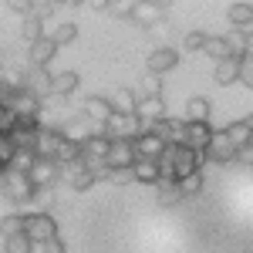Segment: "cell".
<instances>
[{
    "label": "cell",
    "instance_id": "6da1fadb",
    "mask_svg": "<svg viewBox=\"0 0 253 253\" xmlns=\"http://www.w3.org/2000/svg\"><path fill=\"white\" fill-rule=\"evenodd\" d=\"M0 193L7 196L10 203L24 206V203H34L38 189H34V182H31L27 175H20V172H7L3 179H0Z\"/></svg>",
    "mask_w": 253,
    "mask_h": 253
},
{
    "label": "cell",
    "instance_id": "7a4b0ae2",
    "mask_svg": "<svg viewBox=\"0 0 253 253\" xmlns=\"http://www.w3.org/2000/svg\"><path fill=\"white\" fill-rule=\"evenodd\" d=\"M24 233L31 236L38 247H44L47 240L58 236V223L51 213H24Z\"/></svg>",
    "mask_w": 253,
    "mask_h": 253
},
{
    "label": "cell",
    "instance_id": "3957f363",
    "mask_svg": "<svg viewBox=\"0 0 253 253\" xmlns=\"http://www.w3.org/2000/svg\"><path fill=\"white\" fill-rule=\"evenodd\" d=\"M108 138H125V142H135L142 132H145V125H142V118L138 115H112L105 122V128H101Z\"/></svg>",
    "mask_w": 253,
    "mask_h": 253
},
{
    "label": "cell",
    "instance_id": "277c9868",
    "mask_svg": "<svg viewBox=\"0 0 253 253\" xmlns=\"http://www.w3.org/2000/svg\"><path fill=\"white\" fill-rule=\"evenodd\" d=\"M138 162L135 156V142H125V138H112V149L105 156V166L108 169H132Z\"/></svg>",
    "mask_w": 253,
    "mask_h": 253
},
{
    "label": "cell",
    "instance_id": "5b68a950",
    "mask_svg": "<svg viewBox=\"0 0 253 253\" xmlns=\"http://www.w3.org/2000/svg\"><path fill=\"white\" fill-rule=\"evenodd\" d=\"M27 179L34 182V189H51V186L61 179V166L54 162V159H38L34 169L27 172Z\"/></svg>",
    "mask_w": 253,
    "mask_h": 253
},
{
    "label": "cell",
    "instance_id": "8992f818",
    "mask_svg": "<svg viewBox=\"0 0 253 253\" xmlns=\"http://www.w3.org/2000/svg\"><path fill=\"white\" fill-rule=\"evenodd\" d=\"M51 88H54V75L47 71V68H31V71H24V91H31V95H38L41 101L51 95Z\"/></svg>",
    "mask_w": 253,
    "mask_h": 253
},
{
    "label": "cell",
    "instance_id": "52a82bcc",
    "mask_svg": "<svg viewBox=\"0 0 253 253\" xmlns=\"http://www.w3.org/2000/svg\"><path fill=\"white\" fill-rule=\"evenodd\" d=\"M210 142H213V128H210V122H186V149H193V152H199V156H206Z\"/></svg>",
    "mask_w": 253,
    "mask_h": 253
},
{
    "label": "cell",
    "instance_id": "ba28073f",
    "mask_svg": "<svg viewBox=\"0 0 253 253\" xmlns=\"http://www.w3.org/2000/svg\"><path fill=\"white\" fill-rule=\"evenodd\" d=\"M81 115L88 118L91 125L105 128V122H108V118L115 115V105H112V98H101V95H95V98H88V101H84Z\"/></svg>",
    "mask_w": 253,
    "mask_h": 253
},
{
    "label": "cell",
    "instance_id": "9c48e42d",
    "mask_svg": "<svg viewBox=\"0 0 253 253\" xmlns=\"http://www.w3.org/2000/svg\"><path fill=\"white\" fill-rule=\"evenodd\" d=\"M236 152H240V149L230 142L226 128H223V132H213V142H210V149H206V159H213V162H219V166H223V162H233Z\"/></svg>",
    "mask_w": 253,
    "mask_h": 253
},
{
    "label": "cell",
    "instance_id": "30bf717a",
    "mask_svg": "<svg viewBox=\"0 0 253 253\" xmlns=\"http://www.w3.org/2000/svg\"><path fill=\"white\" fill-rule=\"evenodd\" d=\"M166 149H169V145H166L159 135H152V132H142V135L135 138V156H138V159L159 162V159L166 156Z\"/></svg>",
    "mask_w": 253,
    "mask_h": 253
},
{
    "label": "cell",
    "instance_id": "8fae6325",
    "mask_svg": "<svg viewBox=\"0 0 253 253\" xmlns=\"http://www.w3.org/2000/svg\"><path fill=\"white\" fill-rule=\"evenodd\" d=\"M64 145V135L61 128H41L38 145H34V156L38 159H58V149Z\"/></svg>",
    "mask_w": 253,
    "mask_h": 253
},
{
    "label": "cell",
    "instance_id": "7c38bea8",
    "mask_svg": "<svg viewBox=\"0 0 253 253\" xmlns=\"http://www.w3.org/2000/svg\"><path fill=\"white\" fill-rule=\"evenodd\" d=\"M95 132H98V125H91L84 115H75L68 125H64V128H61V135L68 138V142H75V145H84V142L95 135Z\"/></svg>",
    "mask_w": 253,
    "mask_h": 253
},
{
    "label": "cell",
    "instance_id": "4fadbf2b",
    "mask_svg": "<svg viewBox=\"0 0 253 253\" xmlns=\"http://www.w3.org/2000/svg\"><path fill=\"white\" fill-rule=\"evenodd\" d=\"M145 64H149V75H159V78H162L166 71H172L175 64H179V51H175V47H156Z\"/></svg>",
    "mask_w": 253,
    "mask_h": 253
},
{
    "label": "cell",
    "instance_id": "5bb4252c",
    "mask_svg": "<svg viewBox=\"0 0 253 253\" xmlns=\"http://www.w3.org/2000/svg\"><path fill=\"white\" fill-rule=\"evenodd\" d=\"M132 20L145 24V27H156L159 20H166V3H152V0L132 3Z\"/></svg>",
    "mask_w": 253,
    "mask_h": 253
},
{
    "label": "cell",
    "instance_id": "9a60e30c",
    "mask_svg": "<svg viewBox=\"0 0 253 253\" xmlns=\"http://www.w3.org/2000/svg\"><path fill=\"white\" fill-rule=\"evenodd\" d=\"M54 54H58V44L51 41V34H44L41 41L31 44V54H27V58H31V68H47V64L54 61Z\"/></svg>",
    "mask_w": 253,
    "mask_h": 253
},
{
    "label": "cell",
    "instance_id": "2e32d148",
    "mask_svg": "<svg viewBox=\"0 0 253 253\" xmlns=\"http://www.w3.org/2000/svg\"><path fill=\"white\" fill-rule=\"evenodd\" d=\"M61 179H68V186H71L75 193H84V189H91V186L98 182L95 172L84 169V162H75L71 169H61Z\"/></svg>",
    "mask_w": 253,
    "mask_h": 253
},
{
    "label": "cell",
    "instance_id": "e0dca14e",
    "mask_svg": "<svg viewBox=\"0 0 253 253\" xmlns=\"http://www.w3.org/2000/svg\"><path fill=\"white\" fill-rule=\"evenodd\" d=\"M10 108L17 118H41V98L31 95V91H17L10 98Z\"/></svg>",
    "mask_w": 253,
    "mask_h": 253
},
{
    "label": "cell",
    "instance_id": "ac0fdd59",
    "mask_svg": "<svg viewBox=\"0 0 253 253\" xmlns=\"http://www.w3.org/2000/svg\"><path fill=\"white\" fill-rule=\"evenodd\" d=\"M135 115L149 125V122H162V118H169L166 115V101L162 98H138V108H135Z\"/></svg>",
    "mask_w": 253,
    "mask_h": 253
},
{
    "label": "cell",
    "instance_id": "d6986e66",
    "mask_svg": "<svg viewBox=\"0 0 253 253\" xmlns=\"http://www.w3.org/2000/svg\"><path fill=\"white\" fill-rule=\"evenodd\" d=\"M226 135L233 142L236 149H243V145H250L253 142V118H240L233 125H226Z\"/></svg>",
    "mask_w": 253,
    "mask_h": 253
},
{
    "label": "cell",
    "instance_id": "ffe728a7",
    "mask_svg": "<svg viewBox=\"0 0 253 253\" xmlns=\"http://www.w3.org/2000/svg\"><path fill=\"white\" fill-rule=\"evenodd\" d=\"M78 88H81V78L75 75V71H61V75H54V88H51V95H54V98H71Z\"/></svg>",
    "mask_w": 253,
    "mask_h": 253
},
{
    "label": "cell",
    "instance_id": "44dd1931",
    "mask_svg": "<svg viewBox=\"0 0 253 253\" xmlns=\"http://www.w3.org/2000/svg\"><path fill=\"white\" fill-rule=\"evenodd\" d=\"M81 149H84V156H88V159H101V162H105L108 149H112V138H108L105 132H101V128H98V132L88 138V142H84Z\"/></svg>",
    "mask_w": 253,
    "mask_h": 253
},
{
    "label": "cell",
    "instance_id": "7402d4cb",
    "mask_svg": "<svg viewBox=\"0 0 253 253\" xmlns=\"http://www.w3.org/2000/svg\"><path fill=\"white\" fill-rule=\"evenodd\" d=\"M132 172H135V182H145V186H159V162H149V159H138L135 166H132Z\"/></svg>",
    "mask_w": 253,
    "mask_h": 253
},
{
    "label": "cell",
    "instance_id": "603a6c76",
    "mask_svg": "<svg viewBox=\"0 0 253 253\" xmlns=\"http://www.w3.org/2000/svg\"><path fill=\"white\" fill-rule=\"evenodd\" d=\"M206 54H210L216 64H219V61H226V58H236L230 38H210V41H206Z\"/></svg>",
    "mask_w": 253,
    "mask_h": 253
},
{
    "label": "cell",
    "instance_id": "cb8c5ba5",
    "mask_svg": "<svg viewBox=\"0 0 253 253\" xmlns=\"http://www.w3.org/2000/svg\"><path fill=\"white\" fill-rule=\"evenodd\" d=\"M213 78L219 81V84H233V81L240 78V58L219 61V64H216V71H213Z\"/></svg>",
    "mask_w": 253,
    "mask_h": 253
},
{
    "label": "cell",
    "instance_id": "d4e9b609",
    "mask_svg": "<svg viewBox=\"0 0 253 253\" xmlns=\"http://www.w3.org/2000/svg\"><path fill=\"white\" fill-rule=\"evenodd\" d=\"M226 17H230V24H233V27H247V24H253V3H247V0L230 3Z\"/></svg>",
    "mask_w": 253,
    "mask_h": 253
},
{
    "label": "cell",
    "instance_id": "484cf974",
    "mask_svg": "<svg viewBox=\"0 0 253 253\" xmlns=\"http://www.w3.org/2000/svg\"><path fill=\"white\" fill-rule=\"evenodd\" d=\"M210 112H213L210 98H189V105H186L189 122H210Z\"/></svg>",
    "mask_w": 253,
    "mask_h": 253
},
{
    "label": "cell",
    "instance_id": "4316f807",
    "mask_svg": "<svg viewBox=\"0 0 253 253\" xmlns=\"http://www.w3.org/2000/svg\"><path fill=\"white\" fill-rule=\"evenodd\" d=\"M112 105H115V115H135L138 108V98L128 91V88H122L115 98H112Z\"/></svg>",
    "mask_w": 253,
    "mask_h": 253
},
{
    "label": "cell",
    "instance_id": "83f0119b",
    "mask_svg": "<svg viewBox=\"0 0 253 253\" xmlns=\"http://www.w3.org/2000/svg\"><path fill=\"white\" fill-rule=\"evenodd\" d=\"M0 233H3V240L20 236L24 233V213H7L3 219H0Z\"/></svg>",
    "mask_w": 253,
    "mask_h": 253
},
{
    "label": "cell",
    "instance_id": "f1b7e54d",
    "mask_svg": "<svg viewBox=\"0 0 253 253\" xmlns=\"http://www.w3.org/2000/svg\"><path fill=\"white\" fill-rule=\"evenodd\" d=\"M34 240L27 233H20V236H10V240H3V253H34Z\"/></svg>",
    "mask_w": 253,
    "mask_h": 253
},
{
    "label": "cell",
    "instance_id": "f546056e",
    "mask_svg": "<svg viewBox=\"0 0 253 253\" xmlns=\"http://www.w3.org/2000/svg\"><path fill=\"white\" fill-rule=\"evenodd\" d=\"M156 196H159V203H162V206H172V203L182 199V189H179V182H159Z\"/></svg>",
    "mask_w": 253,
    "mask_h": 253
},
{
    "label": "cell",
    "instance_id": "4dcf8cb0",
    "mask_svg": "<svg viewBox=\"0 0 253 253\" xmlns=\"http://www.w3.org/2000/svg\"><path fill=\"white\" fill-rule=\"evenodd\" d=\"M138 88H142V98H162V78L159 75H145Z\"/></svg>",
    "mask_w": 253,
    "mask_h": 253
},
{
    "label": "cell",
    "instance_id": "1f68e13d",
    "mask_svg": "<svg viewBox=\"0 0 253 253\" xmlns=\"http://www.w3.org/2000/svg\"><path fill=\"white\" fill-rule=\"evenodd\" d=\"M206 41H210V34H203V31H189V34L182 38V51H206Z\"/></svg>",
    "mask_w": 253,
    "mask_h": 253
},
{
    "label": "cell",
    "instance_id": "d6a6232c",
    "mask_svg": "<svg viewBox=\"0 0 253 253\" xmlns=\"http://www.w3.org/2000/svg\"><path fill=\"white\" fill-rule=\"evenodd\" d=\"M179 189H182V199H186V196H199L203 193V172H193L189 179H182Z\"/></svg>",
    "mask_w": 253,
    "mask_h": 253
},
{
    "label": "cell",
    "instance_id": "836d02e7",
    "mask_svg": "<svg viewBox=\"0 0 253 253\" xmlns=\"http://www.w3.org/2000/svg\"><path fill=\"white\" fill-rule=\"evenodd\" d=\"M24 38L31 41V44H34V41H41V38H44V20L27 17V20H24Z\"/></svg>",
    "mask_w": 253,
    "mask_h": 253
},
{
    "label": "cell",
    "instance_id": "e575fe53",
    "mask_svg": "<svg viewBox=\"0 0 253 253\" xmlns=\"http://www.w3.org/2000/svg\"><path fill=\"white\" fill-rule=\"evenodd\" d=\"M78 38V27H75V24H61L58 31H54V34H51V41H54V44H71V41Z\"/></svg>",
    "mask_w": 253,
    "mask_h": 253
},
{
    "label": "cell",
    "instance_id": "d590c367",
    "mask_svg": "<svg viewBox=\"0 0 253 253\" xmlns=\"http://www.w3.org/2000/svg\"><path fill=\"white\" fill-rule=\"evenodd\" d=\"M14 156H17V145L10 142V135H0V162H3V166H10Z\"/></svg>",
    "mask_w": 253,
    "mask_h": 253
},
{
    "label": "cell",
    "instance_id": "8d00e7d4",
    "mask_svg": "<svg viewBox=\"0 0 253 253\" xmlns=\"http://www.w3.org/2000/svg\"><path fill=\"white\" fill-rule=\"evenodd\" d=\"M108 182L128 186V182H135V172H132V169H108Z\"/></svg>",
    "mask_w": 253,
    "mask_h": 253
},
{
    "label": "cell",
    "instance_id": "74e56055",
    "mask_svg": "<svg viewBox=\"0 0 253 253\" xmlns=\"http://www.w3.org/2000/svg\"><path fill=\"white\" fill-rule=\"evenodd\" d=\"M34 203H38V210H34V213H47V210L54 206V193H51V189H38Z\"/></svg>",
    "mask_w": 253,
    "mask_h": 253
},
{
    "label": "cell",
    "instance_id": "f35d334b",
    "mask_svg": "<svg viewBox=\"0 0 253 253\" xmlns=\"http://www.w3.org/2000/svg\"><path fill=\"white\" fill-rule=\"evenodd\" d=\"M240 81L247 84V88H253V58H240Z\"/></svg>",
    "mask_w": 253,
    "mask_h": 253
},
{
    "label": "cell",
    "instance_id": "ab89813d",
    "mask_svg": "<svg viewBox=\"0 0 253 253\" xmlns=\"http://www.w3.org/2000/svg\"><path fill=\"white\" fill-rule=\"evenodd\" d=\"M7 7H10L14 14H20V17H24V20H27V17H31V14H34V3H31V0H10Z\"/></svg>",
    "mask_w": 253,
    "mask_h": 253
},
{
    "label": "cell",
    "instance_id": "60d3db41",
    "mask_svg": "<svg viewBox=\"0 0 253 253\" xmlns=\"http://www.w3.org/2000/svg\"><path fill=\"white\" fill-rule=\"evenodd\" d=\"M54 7H58V3H51V0H38V3H34V14H31V17H38V20L51 17V14H54Z\"/></svg>",
    "mask_w": 253,
    "mask_h": 253
},
{
    "label": "cell",
    "instance_id": "b9f144b4",
    "mask_svg": "<svg viewBox=\"0 0 253 253\" xmlns=\"http://www.w3.org/2000/svg\"><path fill=\"white\" fill-rule=\"evenodd\" d=\"M41 253H68V247H64V240L54 236V240H47V243L41 247Z\"/></svg>",
    "mask_w": 253,
    "mask_h": 253
},
{
    "label": "cell",
    "instance_id": "7bdbcfd3",
    "mask_svg": "<svg viewBox=\"0 0 253 253\" xmlns=\"http://www.w3.org/2000/svg\"><path fill=\"white\" fill-rule=\"evenodd\" d=\"M108 10H112L115 17H132V3H122V0H115V3H108Z\"/></svg>",
    "mask_w": 253,
    "mask_h": 253
},
{
    "label": "cell",
    "instance_id": "ee69618b",
    "mask_svg": "<svg viewBox=\"0 0 253 253\" xmlns=\"http://www.w3.org/2000/svg\"><path fill=\"white\" fill-rule=\"evenodd\" d=\"M236 162H243V166H253V142H250V145H243V149L236 152Z\"/></svg>",
    "mask_w": 253,
    "mask_h": 253
},
{
    "label": "cell",
    "instance_id": "f6af8a7d",
    "mask_svg": "<svg viewBox=\"0 0 253 253\" xmlns=\"http://www.w3.org/2000/svg\"><path fill=\"white\" fill-rule=\"evenodd\" d=\"M149 31H152V34H156V38H166V34H169V31H172V27H169V20H159L156 27H149Z\"/></svg>",
    "mask_w": 253,
    "mask_h": 253
},
{
    "label": "cell",
    "instance_id": "bcb514c9",
    "mask_svg": "<svg viewBox=\"0 0 253 253\" xmlns=\"http://www.w3.org/2000/svg\"><path fill=\"white\" fill-rule=\"evenodd\" d=\"M243 54H247V58H253V31H247V34H243Z\"/></svg>",
    "mask_w": 253,
    "mask_h": 253
},
{
    "label": "cell",
    "instance_id": "7dc6e473",
    "mask_svg": "<svg viewBox=\"0 0 253 253\" xmlns=\"http://www.w3.org/2000/svg\"><path fill=\"white\" fill-rule=\"evenodd\" d=\"M3 175H7V166H3V162H0V179H3Z\"/></svg>",
    "mask_w": 253,
    "mask_h": 253
}]
</instances>
